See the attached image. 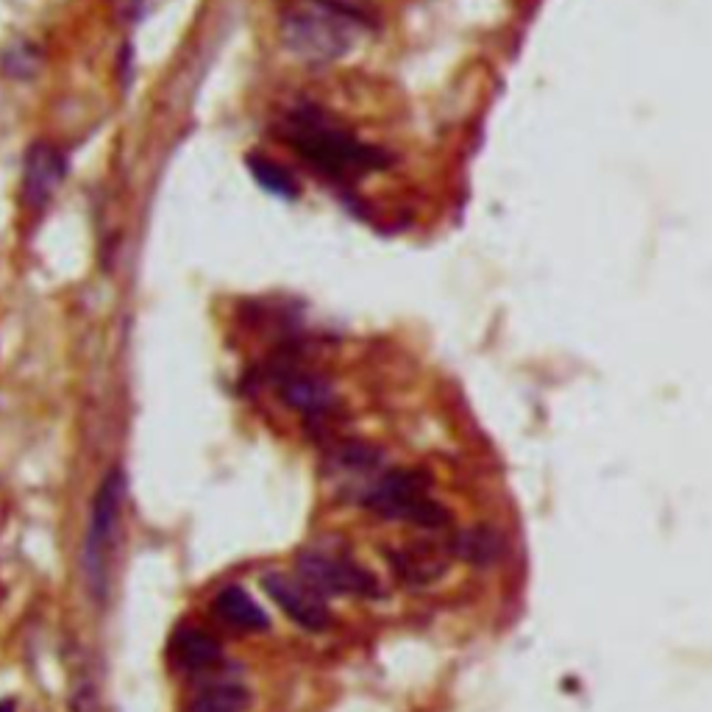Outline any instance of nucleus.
Masks as SVG:
<instances>
[{"instance_id": "10", "label": "nucleus", "mask_w": 712, "mask_h": 712, "mask_svg": "<svg viewBox=\"0 0 712 712\" xmlns=\"http://www.w3.org/2000/svg\"><path fill=\"white\" fill-rule=\"evenodd\" d=\"M215 615L226 626L240 631H267L270 629V618L265 615V609L237 585L223 587L215 596Z\"/></svg>"}, {"instance_id": "15", "label": "nucleus", "mask_w": 712, "mask_h": 712, "mask_svg": "<svg viewBox=\"0 0 712 712\" xmlns=\"http://www.w3.org/2000/svg\"><path fill=\"white\" fill-rule=\"evenodd\" d=\"M382 451L373 446H368V443H346V446L337 451V465H340L342 470H351V474H371L373 468H379L382 465Z\"/></svg>"}, {"instance_id": "16", "label": "nucleus", "mask_w": 712, "mask_h": 712, "mask_svg": "<svg viewBox=\"0 0 712 712\" xmlns=\"http://www.w3.org/2000/svg\"><path fill=\"white\" fill-rule=\"evenodd\" d=\"M14 710H18L14 699H0V712H14Z\"/></svg>"}, {"instance_id": "1", "label": "nucleus", "mask_w": 712, "mask_h": 712, "mask_svg": "<svg viewBox=\"0 0 712 712\" xmlns=\"http://www.w3.org/2000/svg\"><path fill=\"white\" fill-rule=\"evenodd\" d=\"M284 139L307 162H312L315 168L326 170L331 176L382 168L387 162V159H382V153L357 142L346 128L326 120L318 111H298V115H293V120L287 123V131H284Z\"/></svg>"}, {"instance_id": "12", "label": "nucleus", "mask_w": 712, "mask_h": 712, "mask_svg": "<svg viewBox=\"0 0 712 712\" xmlns=\"http://www.w3.org/2000/svg\"><path fill=\"white\" fill-rule=\"evenodd\" d=\"M390 560H393L395 565V574H398L406 585H432V582H437L446 574V556L437 549H429V545H426V549L417 545V549L393 551Z\"/></svg>"}, {"instance_id": "9", "label": "nucleus", "mask_w": 712, "mask_h": 712, "mask_svg": "<svg viewBox=\"0 0 712 712\" xmlns=\"http://www.w3.org/2000/svg\"><path fill=\"white\" fill-rule=\"evenodd\" d=\"M170 657L181 671L198 673L215 668L223 660V649L212 635L184 626L170 637Z\"/></svg>"}, {"instance_id": "14", "label": "nucleus", "mask_w": 712, "mask_h": 712, "mask_svg": "<svg viewBox=\"0 0 712 712\" xmlns=\"http://www.w3.org/2000/svg\"><path fill=\"white\" fill-rule=\"evenodd\" d=\"M248 170L256 179V184L265 187L267 192L278 198H298V184L293 179V173L284 164L273 162V159L262 157V153H251L248 157Z\"/></svg>"}, {"instance_id": "13", "label": "nucleus", "mask_w": 712, "mask_h": 712, "mask_svg": "<svg viewBox=\"0 0 712 712\" xmlns=\"http://www.w3.org/2000/svg\"><path fill=\"white\" fill-rule=\"evenodd\" d=\"M251 704V695L243 684L221 682L209 684L192 699L190 712H245Z\"/></svg>"}, {"instance_id": "2", "label": "nucleus", "mask_w": 712, "mask_h": 712, "mask_svg": "<svg viewBox=\"0 0 712 712\" xmlns=\"http://www.w3.org/2000/svg\"><path fill=\"white\" fill-rule=\"evenodd\" d=\"M281 40L287 51L304 62H331L351 51L357 40V18L326 7L320 0H309L284 14Z\"/></svg>"}, {"instance_id": "5", "label": "nucleus", "mask_w": 712, "mask_h": 712, "mask_svg": "<svg viewBox=\"0 0 712 712\" xmlns=\"http://www.w3.org/2000/svg\"><path fill=\"white\" fill-rule=\"evenodd\" d=\"M296 571L307 585H312L323 596H382L379 580L368 567L357 565L353 560L323 554V551H301L296 556Z\"/></svg>"}, {"instance_id": "6", "label": "nucleus", "mask_w": 712, "mask_h": 712, "mask_svg": "<svg viewBox=\"0 0 712 712\" xmlns=\"http://www.w3.org/2000/svg\"><path fill=\"white\" fill-rule=\"evenodd\" d=\"M262 591L301 629L329 631L334 624V615H331L329 604L323 602V593H318L304 580L287 574H267L262 576Z\"/></svg>"}, {"instance_id": "11", "label": "nucleus", "mask_w": 712, "mask_h": 712, "mask_svg": "<svg viewBox=\"0 0 712 712\" xmlns=\"http://www.w3.org/2000/svg\"><path fill=\"white\" fill-rule=\"evenodd\" d=\"M451 554L476 567H487L504 554V538L492 527H470L451 538Z\"/></svg>"}, {"instance_id": "7", "label": "nucleus", "mask_w": 712, "mask_h": 712, "mask_svg": "<svg viewBox=\"0 0 712 712\" xmlns=\"http://www.w3.org/2000/svg\"><path fill=\"white\" fill-rule=\"evenodd\" d=\"M64 179V157L51 142L29 148L23 170V201L29 209H42L53 198Z\"/></svg>"}, {"instance_id": "8", "label": "nucleus", "mask_w": 712, "mask_h": 712, "mask_svg": "<svg viewBox=\"0 0 712 712\" xmlns=\"http://www.w3.org/2000/svg\"><path fill=\"white\" fill-rule=\"evenodd\" d=\"M278 393L284 404L304 415H320L334 406V387L329 379L315 373H287L278 384Z\"/></svg>"}, {"instance_id": "3", "label": "nucleus", "mask_w": 712, "mask_h": 712, "mask_svg": "<svg viewBox=\"0 0 712 712\" xmlns=\"http://www.w3.org/2000/svg\"><path fill=\"white\" fill-rule=\"evenodd\" d=\"M432 476L421 468H395L384 474L362 504L384 521L415 523L423 529H443L451 523L446 507L429 496Z\"/></svg>"}, {"instance_id": "4", "label": "nucleus", "mask_w": 712, "mask_h": 712, "mask_svg": "<svg viewBox=\"0 0 712 712\" xmlns=\"http://www.w3.org/2000/svg\"><path fill=\"white\" fill-rule=\"evenodd\" d=\"M126 498V476L120 470H109L100 481L93 501V518H89L87 551H84V565H87L89 587L98 598L106 596V582H109V562L115 554L117 532H120V510Z\"/></svg>"}]
</instances>
